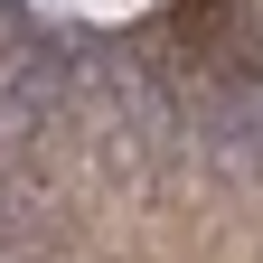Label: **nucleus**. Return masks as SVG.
<instances>
[{
    "label": "nucleus",
    "instance_id": "1",
    "mask_svg": "<svg viewBox=\"0 0 263 263\" xmlns=\"http://www.w3.org/2000/svg\"><path fill=\"white\" fill-rule=\"evenodd\" d=\"M10 47H28V19H19V0H0V57Z\"/></svg>",
    "mask_w": 263,
    "mask_h": 263
}]
</instances>
